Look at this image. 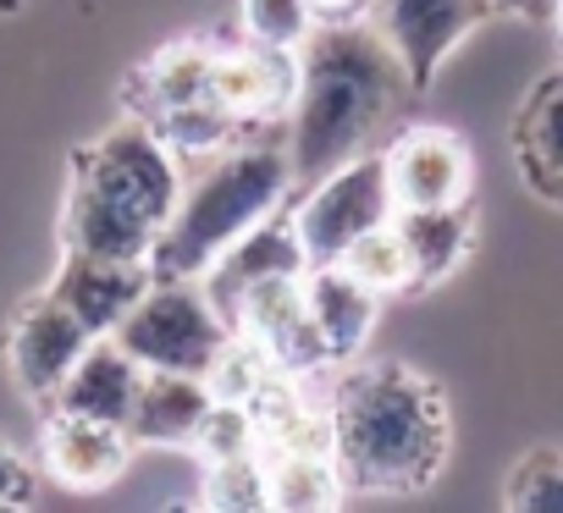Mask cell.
Instances as JSON below:
<instances>
[{
  "instance_id": "6da1fadb",
  "label": "cell",
  "mask_w": 563,
  "mask_h": 513,
  "mask_svg": "<svg viewBox=\"0 0 563 513\" xmlns=\"http://www.w3.org/2000/svg\"><path fill=\"white\" fill-rule=\"evenodd\" d=\"M415 94L398 51L382 29L321 23L305 40V83L288 111V166L294 182H321L332 166L354 160L365 133Z\"/></svg>"
},
{
  "instance_id": "44dd1931",
  "label": "cell",
  "mask_w": 563,
  "mask_h": 513,
  "mask_svg": "<svg viewBox=\"0 0 563 513\" xmlns=\"http://www.w3.org/2000/svg\"><path fill=\"white\" fill-rule=\"evenodd\" d=\"M305 315V271H276V277H260L249 282L232 310H227V326L254 337V343H271L282 326H294Z\"/></svg>"
},
{
  "instance_id": "f1b7e54d",
  "label": "cell",
  "mask_w": 563,
  "mask_h": 513,
  "mask_svg": "<svg viewBox=\"0 0 563 513\" xmlns=\"http://www.w3.org/2000/svg\"><path fill=\"white\" fill-rule=\"evenodd\" d=\"M508 508L563 513V453H530V458L508 475Z\"/></svg>"
},
{
  "instance_id": "cb8c5ba5",
  "label": "cell",
  "mask_w": 563,
  "mask_h": 513,
  "mask_svg": "<svg viewBox=\"0 0 563 513\" xmlns=\"http://www.w3.org/2000/svg\"><path fill=\"white\" fill-rule=\"evenodd\" d=\"M271 348L265 343H254V337H243V332H227V343H221V354L210 359V370H205V387H210V398H221V403H254V392L271 381Z\"/></svg>"
},
{
  "instance_id": "9a60e30c",
  "label": "cell",
  "mask_w": 563,
  "mask_h": 513,
  "mask_svg": "<svg viewBox=\"0 0 563 513\" xmlns=\"http://www.w3.org/2000/svg\"><path fill=\"white\" fill-rule=\"evenodd\" d=\"M128 453H133V436L122 425H100V420H84V414H62L45 425V442H40V458L45 469L73 486V491H100L111 486L122 469H128Z\"/></svg>"
},
{
  "instance_id": "7402d4cb",
  "label": "cell",
  "mask_w": 563,
  "mask_h": 513,
  "mask_svg": "<svg viewBox=\"0 0 563 513\" xmlns=\"http://www.w3.org/2000/svg\"><path fill=\"white\" fill-rule=\"evenodd\" d=\"M343 497V469L338 458H294L271 453V508L282 513H321Z\"/></svg>"
},
{
  "instance_id": "603a6c76",
  "label": "cell",
  "mask_w": 563,
  "mask_h": 513,
  "mask_svg": "<svg viewBox=\"0 0 563 513\" xmlns=\"http://www.w3.org/2000/svg\"><path fill=\"white\" fill-rule=\"evenodd\" d=\"M343 266H349L371 293H382V299L415 288V260H409V243H404L398 221H382V226H371L365 237H354V243L343 248Z\"/></svg>"
},
{
  "instance_id": "ba28073f",
  "label": "cell",
  "mask_w": 563,
  "mask_h": 513,
  "mask_svg": "<svg viewBox=\"0 0 563 513\" xmlns=\"http://www.w3.org/2000/svg\"><path fill=\"white\" fill-rule=\"evenodd\" d=\"M492 12H497L492 0H382L376 29L398 51L409 83L426 89L437 78V67L459 51V40L475 34Z\"/></svg>"
},
{
  "instance_id": "5b68a950",
  "label": "cell",
  "mask_w": 563,
  "mask_h": 513,
  "mask_svg": "<svg viewBox=\"0 0 563 513\" xmlns=\"http://www.w3.org/2000/svg\"><path fill=\"white\" fill-rule=\"evenodd\" d=\"M393 182H387V155H354L343 166H332L321 182H310V199L294 210L299 243L310 254V266H332L343 260V248L354 237H365L371 226L393 221Z\"/></svg>"
},
{
  "instance_id": "d4e9b609",
  "label": "cell",
  "mask_w": 563,
  "mask_h": 513,
  "mask_svg": "<svg viewBox=\"0 0 563 513\" xmlns=\"http://www.w3.org/2000/svg\"><path fill=\"white\" fill-rule=\"evenodd\" d=\"M205 508H221V513L271 508V464L260 453H238V458L210 464V475H205Z\"/></svg>"
},
{
  "instance_id": "30bf717a",
  "label": "cell",
  "mask_w": 563,
  "mask_h": 513,
  "mask_svg": "<svg viewBox=\"0 0 563 513\" xmlns=\"http://www.w3.org/2000/svg\"><path fill=\"white\" fill-rule=\"evenodd\" d=\"M387 182L398 210L470 204V149L448 127H409L387 149Z\"/></svg>"
},
{
  "instance_id": "9c48e42d",
  "label": "cell",
  "mask_w": 563,
  "mask_h": 513,
  "mask_svg": "<svg viewBox=\"0 0 563 513\" xmlns=\"http://www.w3.org/2000/svg\"><path fill=\"white\" fill-rule=\"evenodd\" d=\"M95 332L51 293L29 299L23 315L12 321V343H7V359H12V376L29 398L40 403H56L62 381L73 376V365L89 354Z\"/></svg>"
},
{
  "instance_id": "4fadbf2b",
  "label": "cell",
  "mask_w": 563,
  "mask_h": 513,
  "mask_svg": "<svg viewBox=\"0 0 563 513\" xmlns=\"http://www.w3.org/2000/svg\"><path fill=\"white\" fill-rule=\"evenodd\" d=\"M276 271H310V254H305V243H299L294 215H265L260 226H249L199 282H205V299H210V304L221 310V321H227L232 299H238L249 282L276 277Z\"/></svg>"
},
{
  "instance_id": "4316f807",
  "label": "cell",
  "mask_w": 563,
  "mask_h": 513,
  "mask_svg": "<svg viewBox=\"0 0 563 513\" xmlns=\"http://www.w3.org/2000/svg\"><path fill=\"white\" fill-rule=\"evenodd\" d=\"M194 447L205 464H221V458H238V453H260V425L249 414V403H210V414L199 420L194 431Z\"/></svg>"
},
{
  "instance_id": "ac0fdd59",
  "label": "cell",
  "mask_w": 563,
  "mask_h": 513,
  "mask_svg": "<svg viewBox=\"0 0 563 513\" xmlns=\"http://www.w3.org/2000/svg\"><path fill=\"white\" fill-rule=\"evenodd\" d=\"M514 144H519V166H525V182L563 204V73L547 78L525 111H519V127H514Z\"/></svg>"
},
{
  "instance_id": "e575fe53",
  "label": "cell",
  "mask_w": 563,
  "mask_h": 513,
  "mask_svg": "<svg viewBox=\"0 0 563 513\" xmlns=\"http://www.w3.org/2000/svg\"><path fill=\"white\" fill-rule=\"evenodd\" d=\"M23 7V0H0V12H18Z\"/></svg>"
},
{
  "instance_id": "277c9868",
  "label": "cell",
  "mask_w": 563,
  "mask_h": 513,
  "mask_svg": "<svg viewBox=\"0 0 563 513\" xmlns=\"http://www.w3.org/2000/svg\"><path fill=\"white\" fill-rule=\"evenodd\" d=\"M227 321L221 310L205 299V288L194 282H150V293L122 315V326L111 332L144 370H183V376H205L210 359L227 343Z\"/></svg>"
},
{
  "instance_id": "2e32d148",
  "label": "cell",
  "mask_w": 563,
  "mask_h": 513,
  "mask_svg": "<svg viewBox=\"0 0 563 513\" xmlns=\"http://www.w3.org/2000/svg\"><path fill=\"white\" fill-rule=\"evenodd\" d=\"M376 299H382V293H371L343 260L305 271V310L316 315V326H321L332 359H349V354L365 348V337H371V326H376Z\"/></svg>"
},
{
  "instance_id": "7a4b0ae2",
  "label": "cell",
  "mask_w": 563,
  "mask_h": 513,
  "mask_svg": "<svg viewBox=\"0 0 563 513\" xmlns=\"http://www.w3.org/2000/svg\"><path fill=\"white\" fill-rule=\"evenodd\" d=\"M338 469L360 491H415L448 458V409L442 392L404 370L382 365L343 387L338 409Z\"/></svg>"
},
{
  "instance_id": "83f0119b",
  "label": "cell",
  "mask_w": 563,
  "mask_h": 513,
  "mask_svg": "<svg viewBox=\"0 0 563 513\" xmlns=\"http://www.w3.org/2000/svg\"><path fill=\"white\" fill-rule=\"evenodd\" d=\"M243 29L249 40L305 51V40L316 34V7L310 0H243Z\"/></svg>"
},
{
  "instance_id": "d6986e66",
  "label": "cell",
  "mask_w": 563,
  "mask_h": 513,
  "mask_svg": "<svg viewBox=\"0 0 563 513\" xmlns=\"http://www.w3.org/2000/svg\"><path fill=\"white\" fill-rule=\"evenodd\" d=\"M404 243H409V260H415V288H431L442 277H453V266L470 254V210L448 204V210H398L393 215Z\"/></svg>"
},
{
  "instance_id": "5bb4252c",
  "label": "cell",
  "mask_w": 563,
  "mask_h": 513,
  "mask_svg": "<svg viewBox=\"0 0 563 513\" xmlns=\"http://www.w3.org/2000/svg\"><path fill=\"white\" fill-rule=\"evenodd\" d=\"M139 387H144V365L117 343V337H95L89 354L73 365V376L62 381L56 392V409L62 414H84V420H100V425H122L133 420V403H139Z\"/></svg>"
},
{
  "instance_id": "8992f818",
  "label": "cell",
  "mask_w": 563,
  "mask_h": 513,
  "mask_svg": "<svg viewBox=\"0 0 563 513\" xmlns=\"http://www.w3.org/2000/svg\"><path fill=\"white\" fill-rule=\"evenodd\" d=\"M78 177L100 182L106 193H117L128 210H139L144 221L166 226L172 210L183 204V171H177V149L155 133L150 116H128L117 122L106 138H95L78 155Z\"/></svg>"
},
{
  "instance_id": "484cf974",
  "label": "cell",
  "mask_w": 563,
  "mask_h": 513,
  "mask_svg": "<svg viewBox=\"0 0 563 513\" xmlns=\"http://www.w3.org/2000/svg\"><path fill=\"white\" fill-rule=\"evenodd\" d=\"M155 133H161L177 155H210V149H221V144L238 133V122H232L216 100H194V105L161 111V116H155Z\"/></svg>"
},
{
  "instance_id": "ffe728a7",
  "label": "cell",
  "mask_w": 563,
  "mask_h": 513,
  "mask_svg": "<svg viewBox=\"0 0 563 513\" xmlns=\"http://www.w3.org/2000/svg\"><path fill=\"white\" fill-rule=\"evenodd\" d=\"M210 62H216V51H205V45H194V40H183V45H166L144 73H139V111L155 122L161 111H177V105H194V100H205V89H210Z\"/></svg>"
},
{
  "instance_id": "d6a6232c",
  "label": "cell",
  "mask_w": 563,
  "mask_h": 513,
  "mask_svg": "<svg viewBox=\"0 0 563 513\" xmlns=\"http://www.w3.org/2000/svg\"><path fill=\"white\" fill-rule=\"evenodd\" d=\"M492 7H508V12H525V18H552V0H492Z\"/></svg>"
},
{
  "instance_id": "52a82bcc",
  "label": "cell",
  "mask_w": 563,
  "mask_h": 513,
  "mask_svg": "<svg viewBox=\"0 0 563 513\" xmlns=\"http://www.w3.org/2000/svg\"><path fill=\"white\" fill-rule=\"evenodd\" d=\"M305 83V51L294 45H243V51H221L210 62V89L205 100H216L232 122H265V116H288Z\"/></svg>"
},
{
  "instance_id": "8fae6325",
  "label": "cell",
  "mask_w": 563,
  "mask_h": 513,
  "mask_svg": "<svg viewBox=\"0 0 563 513\" xmlns=\"http://www.w3.org/2000/svg\"><path fill=\"white\" fill-rule=\"evenodd\" d=\"M150 282H155L150 260H95V254L67 248V260L51 282V299H62L95 337H111L122 315L150 293Z\"/></svg>"
},
{
  "instance_id": "e0dca14e",
  "label": "cell",
  "mask_w": 563,
  "mask_h": 513,
  "mask_svg": "<svg viewBox=\"0 0 563 513\" xmlns=\"http://www.w3.org/2000/svg\"><path fill=\"white\" fill-rule=\"evenodd\" d=\"M210 387L205 376H183V370H144V387H139V403H133V420H128V436L133 442H155V447H194V431L199 420L210 414Z\"/></svg>"
},
{
  "instance_id": "836d02e7",
  "label": "cell",
  "mask_w": 563,
  "mask_h": 513,
  "mask_svg": "<svg viewBox=\"0 0 563 513\" xmlns=\"http://www.w3.org/2000/svg\"><path fill=\"white\" fill-rule=\"evenodd\" d=\"M552 29H558V40H563V0H552Z\"/></svg>"
},
{
  "instance_id": "7c38bea8",
  "label": "cell",
  "mask_w": 563,
  "mask_h": 513,
  "mask_svg": "<svg viewBox=\"0 0 563 513\" xmlns=\"http://www.w3.org/2000/svg\"><path fill=\"white\" fill-rule=\"evenodd\" d=\"M155 221L128 210L117 193H106L89 177H73L67 210H62V237L73 254H95V260H150L155 248Z\"/></svg>"
},
{
  "instance_id": "1f68e13d",
  "label": "cell",
  "mask_w": 563,
  "mask_h": 513,
  "mask_svg": "<svg viewBox=\"0 0 563 513\" xmlns=\"http://www.w3.org/2000/svg\"><path fill=\"white\" fill-rule=\"evenodd\" d=\"M310 7H316V23H343L365 7V0H310Z\"/></svg>"
},
{
  "instance_id": "f546056e",
  "label": "cell",
  "mask_w": 563,
  "mask_h": 513,
  "mask_svg": "<svg viewBox=\"0 0 563 513\" xmlns=\"http://www.w3.org/2000/svg\"><path fill=\"white\" fill-rule=\"evenodd\" d=\"M265 348H271V365H276L282 376H316L321 365H332V348H327V337H321V326H316L310 310H305L294 326H282Z\"/></svg>"
},
{
  "instance_id": "3957f363",
  "label": "cell",
  "mask_w": 563,
  "mask_h": 513,
  "mask_svg": "<svg viewBox=\"0 0 563 513\" xmlns=\"http://www.w3.org/2000/svg\"><path fill=\"white\" fill-rule=\"evenodd\" d=\"M294 188V166L282 149L260 144V149H238L227 155L177 210L172 221L155 232L150 248V271L161 282H199L221 254L260 226L265 215H276V204Z\"/></svg>"
},
{
  "instance_id": "4dcf8cb0",
  "label": "cell",
  "mask_w": 563,
  "mask_h": 513,
  "mask_svg": "<svg viewBox=\"0 0 563 513\" xmlns=\"http://www.w3.org/2000/svg\"><path fill=\"white\" fill-rule=\"evenodd\" d=\"M18 502H29V469L7 442H0V508H18Z\"/></svg>"
}]
</instances>
